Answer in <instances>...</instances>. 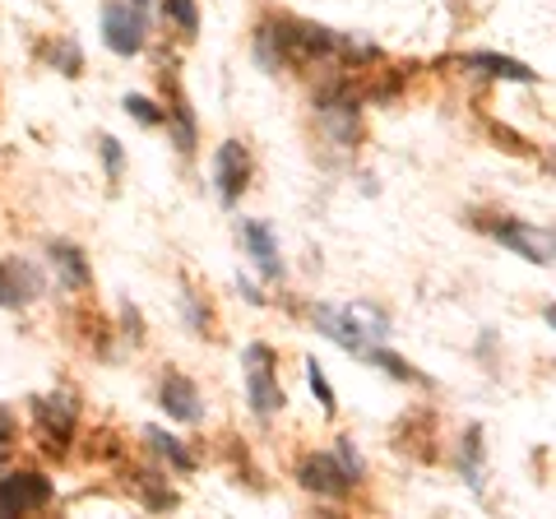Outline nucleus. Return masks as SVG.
Wrapping results in <instances>:
<instances>
[{
  "mask_svg": "<svg viewBox=\"0 0 556 519\" xmlns=\"http://www.w3.org/2000/svg\"><path fill=\"white\" fill-rule=\"evenodd\" d=\"M163 408H167V418H177V422H200L204 418L200 394H195V385H190L186 376H167L163 380Z\"/></svg>",
  "mask_w": 556,
  "mask_h": 519,
  "instance_id": "0eeeda50",
  "label": "nucleus"
},
{
  "mask_svg": "<svg viewBox=\"0 0 556 519\" xmlns=\"http://www.w3.org/2000/svg\"><path fill=\"white\" fill-rule=\"evenodd\" d=\"M214 181H218V200L237 204L241 186H247V149H241V144H223L218 159H214Z\"/></svg>",
  "mask_w": 556,
  "mask_h": 519,
  "instance_id": "39448f33",
  "label": "nucleus"
},
{
  "mask_svg": "<svg viewBox=\"0 0 556 519\" xmlns=\"http://www.w3.org/2000/svg\"><path fill=\"white\" fill-rule=\"evenodd\" d=\"M10 441H14V418L5 408H0V459H5V450H10Z\"/></svg>",
  "mask_w": 556,
  "mask_h": 519,
  "instance_id": "a211bd4d",
  "label": "nucleus"
},
{
  "mask_svg": "<svg viewBox=\"0 0 556 519\" xmlns=\"http://www.w3.org/2000/svg\"><path fill=\"white\" fill-rule=\"evenodd\" d=\"M468 65H482L486 75H501V79H519V84H533L538 75L529 71L525 61H510V56H496V51H473Z\"/></svg>",
  "mask_w": 556,
  "mask_h": 519,
  "instance_id": "f8f14e48",
  "label": "nucleus"
},
{
  "mask_svg": "<svg viewBox=\"0 0 556 519\" xmlns=\"http://www.w3.org/2000/svg\"><path fill=\"white\" fill-rule=\"evenodd\" d=\"M167 14L177 20L181 28H195V5L190 0H167Z\"/></svg>",
  "mask_w": 556,
  "mask_h": 519,
  "instance_id": "f3484780",
  "label": "nucleus"
},
{
  "mask_svg": "<svg viewBox=\"0 0 556 519\" xmlns=\"http://www.w3.org/2000/svg\"><path fill=\"white\" fill-rule=\"evenodd\" d=\"M496 237L506 241V246H515L525 260H533V265H547V260H552V237L538 232V228H519V223H506Z\"/></svg>",
  "mask_w": 556,
  "mask_h": 519,
  "instance_id": "6e6552de",
  "label": "nucleus"
},
{
  "mask_svg": "<svg viewBox=\"0 0 556 519\" xmlns=\"http://www.w3.org/2000/svg\"><path fill=\"white\" fill-rule=\"evenodd\" d=\"M126 112H130L135 121H144V126H159V121H163V112L153 107L149 98H126Z\"/></svg>",
  "mask_w": 556,
  "mask_h": 519,
  "instance_id": "dca6fc26",
  "label": "nucleus"
},
{
  "mask_svg": "<svg viewBox=\"0 0 556 519\" xmlns=\"http://www.w3.org/2000/svg\"><path fill=\"white\" fill-rule=\"evenodd\" d=\"M302 482H306L311 492H325V496H343L348 488H353V473H348L343 464H334V459L316 455V459H306V464H302Z\"/></svg>",
  "mask_w": 556,
  "mask_h": 519,
  "instance_id": "423d86ee",
  "label": "nucleus"
},
{
  "mask_svg": "<svg viewBox=\"0 0 556 519\" xmlns=\"http://www.w3.org/2000/svg\"><path fill=\"white\" fill-rule=\"evenodd\" d=\"M47 496H51V482L42 473H14L0 482V515L38 510V506H47Z\"/></svg>",
  "mask_w": 556,
  "mask_h": 519,
  "instance_id": "20e7f679",
  "label": "nucleus"
},
{
  "mask_svg": "<svg viewBox=\"0 0 556 519\" xmlns=\"http://www.w3.org/2000/svg\"><path fill=\"white\" fill-rule=\"evenodd\" d=\"M102 38H108L116 56H135V51L144 47V14L130 5H108V14H102Z\"/></svg>",
  "mask_w": 556,
  "mask_h": 519,
  "instance_id": "f03ea898",
  "label": "nucleus"
},
{
  "mask_svg": "<svg viewBox=\"0 0 556 519\" xmlns=\"http://www.w3.org/2000/svg\"><path fill=\"white\" fill-rule=\"evenodd\" d=\"M51 260H56V265L65 269V279L70 283H89V269H84V260H79V251L75 246H51Z\"/></svg>",
  "mask_w": 556,
  "mask_h": 519,
  "instance_id": "ddd939ff",
  "label": "nucleus"
},
{
  "mask_svg": "<svg viewBox=\"0 0 556 519\" xmlns=\"http://www.w3.org/2000/svg\"><path fill=\"white\" fill-rule=\"evenodd\" d=\"M306 380H311V390H316V400L325 404V413H334V390H329V380H325V371H320L316 357L306 362Z\"/></svg>",
  "mask_w": 556,
  "mask_h": 519,
  "instance_id": "2eb2a0df",
  "label": "nucleus"
},
{
  "mask_svg": "<svg viewBox=\"0 0 556 519\" xmlns=\"http://www.w3.org/2000/svg\"><path fill=\"white\" fill-rule=\"evenodd\" d=\"M316 325L334 343H343L348 353H362V357H367L376 334H386V316H380V311H367V306H320Z\"/></svg>",
  "mask_w": 556,
  "mask_h": 519,
  "instance_id": "f257e3e1",
  "label": "nucleus"
},
{
  "mask_svg": "<svg viewBox=\"0 0 556 519\" xmlns=\"http://www.w3.org/2000/svg\"><path fill=\"white\" fill-rule=\"evenodd\" d=\"M33 292H38V279H33L24 265H10V260H0V306H24Z\"/></svg>",
  "mask_w": 556,
  "mask_h": 519,
  "instance_id": "1a4fd4ad",
  "label": "nucleus"
},
{
  "mask_svg": "<svg viewBox=\"0 0 556 519\" xmlns=\"http://www.w3.org/2000/svg\"><path fill=\"white\" fill-rule=\"evenodd\" d=\"M241 237H247V246L255 255V265L269 274V279H278V251H274V241H269V228H260V223H241Z\"/></svg>",
  "mask_w": 556,
  "mask_h": 519,
  "instance_id": "9b49d317",
  "label": "nucleus"
},
{
  "mask_svg": "<svg viewBox=\"0 0 556 519\" xmlns=\"http://www.w3.org/2000/svg\"><path fill=\"white\" fill-rule=\"evenodd\" d=\"M247 362H251V380H247L251 404H255L260 418H269V413L283 408V390H278L274 380H269V362H274V353L265 349V343H251V349H247Z\"/></svg>",
  "mask_w": 556,
  "mask_h": 519,
  "instance_id": "7ed1b4c3",
  "label": "nucleus"
},
{
  "mask_svg": "<svg viewBox=\"0 0 556 519\" xmlns=\"http://www.w3.org/2000/svg\"><path fill=\"white\" fill-rule=\"evenodd\" d=\"M38 422H42V431L51 436L47 445L61 450L65 436H70V427H75V408H70L65 400H42V404H38Z\"/></svg>",
  "mask_w": 556,
  "mask_h": 519,
  "instance_id": "9d476101",
  "label": "nucleus"
},
{
  "mask_svg": "<svg viewBox=\"0 0 556 519\" xmlns=\"http://www.w3.org/2000/svg\"><path fill=\"white\" fill-rule=\"evenodd\" d=\"M144 436H149L153 445H159V450H163V455H167L172 464H177V469H190V455H186V450L177 445V436H167V431H159V427H149V431H144Z\"/></svg>",
  "mask_w": 556,
  "mask_h": 519,
  "instance_id": "4468645a",
  "label": "nucleus"
}]
</instances>
